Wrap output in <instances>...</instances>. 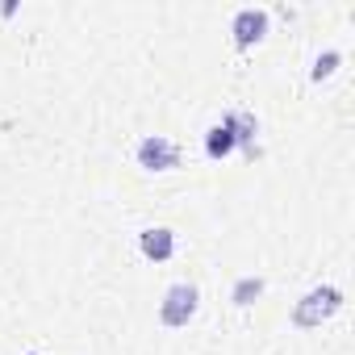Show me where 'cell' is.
Returning a JSON list of instances; mask_svg holds the SVG:
<instances>
[{"instance_id":"277c9868","label":"cell","mask_w":355,"mask_h":355,"mask_svg":"<svg viewBox=\"0 0 355 355\" xmlns=\"http://www.w3.org/2000/svg\"><path fill=\"white\" fill-rule=\"evenodd\" d=\"M263 30H268V13H263V9H239V13H234V38H239L243 46L259 42Z\"/></svg>"},{"instance_id":"52a82bcc","label":"cell","mask_w":355,"mask_h":355,"mask_svg":"<svg viewBox=\"0 0 355 355\" xmlns=\"http://www.w3.org/2000/svg\"><path fill=\"white\" fill-rule=\"evenodd\" d=\"M205 150H209V159H222V155L234 150V134L226 130V121L209 125V134H205Z\"/></svg>"},{"instance_id":"30bf717a","label":"cell","mask_w":355,"mask_h":355,"mask_svg":"<svg viewBox=\"0 0 355 355\" xmlns=\"http://www.w3.org/2000/svg\"><path fill=\"white\" fill-rule=\"evenodd\" d=\"M30 355H38V351H30Z\"/></svg>"},{"instance_id":"9c48e42d","label":"cell","mask_w":355,"mask_h":355,"mask_svg":"<svg viewBox=\"0 0 355 355\" xmlns=\"http://www.w3.org/2000/svg\"><path fill=\"white\" fill-rule=\"evenodd\" d=\"M334 67H338V51H326V55H322V59L313 63V80H326V76H330Z\"/></svg>"},{"instance_id":"7a4b0ae2","label":"cell","mask_w":355,"mask_h":355,"mask_svg":"<svg viewBox=\"0 0 355 355\" xmlns=\"http://www.w3.org/2000/svg\"><path fill=\"white\" fill-rule=\"evenodd\" d=\"M138 163L150 167V171H167V167L180 163V146L171 138H163V134H150V138L138 142Z\"/></svg>"},{"instance_id":"6da1fadb","label":"cell","mask_w":355,"mask_h":355,"mask_svg":"<svg viewBox=\"0 0 355 355\" xmlns=\"http://www.w3.org/2000/svg\"><path fill=\"white\" fill-rule=\"evenodd\" d=\"M193 313H197V288H193V284H171L167 297H163L159 318H163L167 326H184Z\"/></svg>"},{"instance_id":"8992f818","label":"cell","mask_w":355,"mask_h":355,"mask_svg":"<svg viewBox=\"0 0 355 355\" xmlns=\"http://www.w3.org/2000/svg\"><path fill=\"white\" fill-rule=\"evenodd\" d=\"M226 130L234 134V142L247 146V155H255V121H251L247 113H230V117H226Z\"/></svg>"},{"instance_id":"ba28073f","label":"cell","mask_w":355,"mask_h":355,"mask_svg":"<svg viewBox=\"0 0 355 355\" xmlns=\"http://www.w3.org/2000/svg\"><path fill=\"white\" fill-rule=\"evenodd\" d=\"M259 293H263V280H251V276H247V280L234 284V301H239V305H251V297H259Z\"/></svg>"},{"instance_id":"3957f363","label":"cell","mask_w":355,"mask_h":355,"mask_svg":"<svg viewBox=\"0 0 355 355\" xmlns=\"http://www.w3.org/2000/svg\"><path fill=\"white\" fill-rule=\"evenodd\" d=\"M338 301H343L338 288H313V293L297 305V322H301V326H318L322 318H330V313L338 309Z\"/></svg>"},{"instance_id":"5b68a950","label":"cell","mask_w":355,"mask_h":355,"mask_svg":"<svg viewBox=\"0 0 355 355\" xmlns=\"http://www.w3.org/2000/svg\"><path fill=\"white\" fill-rule=\"evenodd\" d=\"M138 247H142V255H146V259H171L175 239H171V230L150 226V230H142V234H138Z\"/></svg>"}]
</instances>
